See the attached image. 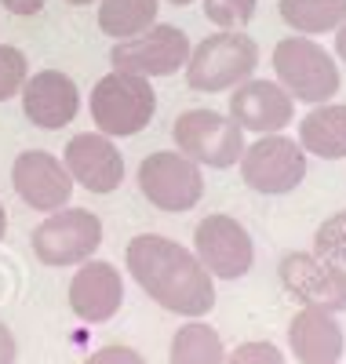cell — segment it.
<instances>
[{
	"instance_id": "cell-18",
	"label": "cell",
	"mask_w": 346,
	"mask_h": 364,
	"mask_svg": "<svg viewBox=\"0 0 346 364\" xmlns=\"http://www.w3.org/2000/svg\"><path fill=\"white\" fill-rule=\"evenodd\" d=\"M299 146L321 161H342L346 157V106L342 102H321L299 120Z\"/></svg>"
},
{
	"instance_id": "cell-16",
	"label": "cell",
	"mask_w": 346,
	"mask_h": 364,
	"mask_svg": "<svg viewBox=\"0 0 346 364\" xmlns=\"http://www.w3.org/2000/svg\"><path fill=\"white\" fill-rule=\"evenodd\" d=\"M62 164L70 168L73 182L91 193H113L124 182V157L110 135L103 132H84L66 142Z\"/></svg>"
},
{
	"instance_id": "cell-4",
	"label": "cell",
	"mask_w": 346,
	"mask_h": 364,
	"mask_svg": "<svg viewBox=\"0 0 346 364\" xmlns=\"http://www.w3.org/2000/svg\"><path fill=\"white\" fill-rule=\"evenodd\" d=\"M273 73H277V84L295 102H306V106L332 102L342 84L335 55H328L313 37H303V33L285 37L273 48Z\"/></svg>"
},
{
	"instance_id": "cell-19",
	"label": "cell",
	"mask_w": 346,
	"mask_h": 364,
	"mask_svg": "<svg viewBox=\"0 0 346 364\" xmlns=\"http://www.w3.org/2000/svg\"><path fill=\"white\" fill-rule=\"evenodd\" d=\"M277 11L295 33L321 37V33H335L346 22V0H281Z\"/></svg>"
},
{
	"instance_id": "cell-29",
	"label": "cell",
	"mask_w": 346,
	"mask_h": 364,
	"mask_svg": "<svg viewBox=\"0 0 346 364\" xmlns=\"http://www.w3.org/2000/svg\"><path fill=\"white\" fill-rule=\"evenodd\" d=\"M335 55H339V63H346V22L335 29Z\"/></svg>"
},
{
	"instance_id": "cell-3",
	"label": "cell",
	"mask_w": 346,
	"mask_h": 364,
	"mask_svg": "<svg viewBox=\"0 0 346 364\" xmlns=\"http://www.w3.org/2000/svg\"><path fill=\"white\" fill-rule=\"evenodd\" d=\"M153 117H157V91L150 77L110 70L91 87V120L110 139H128L146 132Z\"/></svg>"
},
{
	"instance_id": "cell-30",
	"label": "cell",
	"mask_w": 346,
	"mask_h": 364,
	"mask_svg": "<svg viewBox=\"0 0 346 364\" xmlns=\"http://www.w3.org/2000/svg\"><path fill=\"white\" fill-rule=\"evenodd\" d=\"M4 233H8V211H4V204H0V240H4Z\"/></svg>"
},
{
	"instance_id": "cell-21",
	"label": "cell",
	"mask_w": 346,
	"mask_h": 364,
	"mask_svg": "<svg viewBox=\"0 0 346 364\" xmlns=\"http://www.w3.org/2000/svg\"><path fill=\"white\" fill-rule=\"evenodd\" d=\"M161 0H99V29L113 41L139 37L157 22Z\"/></svg>"
},
{
	"instance_id": "cell-13",
	"label": "cell",
	"mask_w": 346,
	"mask_h": 364,
	"mask_svg": "<svg viewBox=\"0 0 346 364\" xmlns=\"http://www.w3.org/2000/svg\"><path fill=\"white\" fill-rule=\"evenodd\" d=\"M226 113L241 124V132L277 135V132H285L292 124L295 99L277 80H256V77H248L244 84H237L230 91Z\"/></svg>"
},
{
	"instance_id": "cell-9",
	"label": "cell",
	"mask_w": 346,
	"mask_h": 364,
	"mask_svg": "<svg viewBox=\"0 0 346 364\" xmlns=\"http://www.w3.org/2000/svg\"><path fill=\"white\" fill-rule=\"evenodd\" d=\"M277 277L285 284V291L310 310H328V314L346 310V266L342 262L321 259L313 252H292L281 259Z\"/></svg>"
},
{
	"instance_id": "cell-27",
	"label": "cell",
	"mask_w": 346,
	"mask_h": 364,
	"mask_svg": "<svg viewBox=\"0 0 346 364\" xmlns=\"http://www.w3.org/2000/svg\"><path fill=\"white\" fill-rule=\"evenodd\" d=\"M19 360V343H15V331L0 321V364H15Z\"/></svg>"
},
{
	"instance_id": "cell-1",
	"label": "cell",
	"mask_w": 346,
	"mask_h": 364,
	"mask_svg": "<svg viewBox=\"0 0 346 364\" xmlns=\"http://www.w3.org/2000/svg\"><path fill=\"white\" fill-rule=\"evenodd\" d=\"M132 281L168 314L201 317L215 306V277L201 266L194 252L161 233H139L124 248Z\"/></svg>"
},
{
	"instance_id": "cell-12",
	"label": "cell",
	"mask_w": 346,
	"mask_h": 364,
	"mask_svg": "<svg viewBox=\"0 0 346 364\" xmlns=\"http://www.w3.org/2000/svg\"><path fill=\"white\" fill-rule=\"evenodd\" d=\"M11 186L33 211L48 215V211H58L70 204L77 182L55 154H48V149H26L11 164Z\"/></svg>"
},
{
	"instance_id": "cell-15",
	"label": "cell",
	"mask_w": 346,
	"mask_h": 364,
	"mask_svg": "<svg viewBox=\"0 0 346 364\" xmlns=\"http://www.w3.org/2000/svg\"><path fill=\"white\" fill-rule=\"evenodd\" d=\"M19 95H22L26 120L44 132H58L73 124V117L80 113V91L73 77H66L62 70H41L33 77H26Z\"/></svg>"
},
{
	"instance_id": "cell-23",
	"label": "cell",
	"mask_w": 346,
	"mask_h": 364,
	"mask_svg": "<svg viewBox=\"0 0 346 364\" xmlns=\"http://www.w3.org/2000/svg\"><path fill=\"white\" fill-rule=\"evenodd\" d=\"M29 77V63H26V55L11 44H0V102H8L15 99L22 84Z\"/></svg>"
},
{
	"instance_id": "cell-26",
	"label": "cell",
	"mask_w": 346,
	"mask_h": 364,
	"mask_svg": "<svg viewBox=\"0 0 346 364\" xmlns=\"http://www.w3.org/2000/svg\"><path fill=\"white\" fill-rule=\"evenodd\" d=\"M84 364H146V357H142L135 346H120V343H113V346L95 350Z\"/></svg>"
},
{
	"instance_id": "cell-20",
	"label": "cell",
	"mask_w": 346,
	"mask_h": 364,
	"mask_svg": "<svg viewBox=\"0 0 346 364\" xmlns=\"http://www.w3.org/2000/svg\"><path fill=\"white\" fill-rule=\"evenodd\" d=\"M226 360V346L223 336L204 324V321H190L182 324L172 336V350H168V364H223Z\"/></svg>"
},
{
	"instance_id": "cell-25",
	"label": "cell",
	"mask_w": 346,
	"mask_h": 364,
	"mask_svg": "<svg viewBox=\"0 0 346 364\" xmlns=\"http://www.w3.org/2000/svg\"><path fill=\"white\" fill-rule=\"evenodd\" d=\"M223 364H285V353L273 343H244L234 353H226Z\"/></svg>"
},
{
	"instance_id": "cell-17",
	"label": "cell",
	"mask_w": 346,
	"mask_h": 364,
	"mask_svg": "<svg viewBox=\"0 0 346 364\" xmlns=\"http://www.w3.org/2000/svg\"><path fill=\"white\" fill-rule=\"evenodd\" d=\"M288 346L299 364H339L346 350L342 324L328 310H310L303 306L288 321Z\"/></svg>"
},
{
	"instance_id": "cell-10",
	"label": "cell",
	"mask_w": 346,
	"mask_h": 364,
	"mask_svg": "<svg viewBox=\"0 0 346 364\" xmlns=\"http://www.w3.org/2000/svg\"><path fill=\"white\" fill-rule=\"evenodd\" d=\"M194 44L179 26H150L146 33L117 41L110 51V66L135 77H172L186 70Z\"/></svg>"
},
{
	"instance_id": "cell-28",
	"label": "cell",
	"mask_w": 346,
	"mask_h": 364,
	"mask_svg": "<svg viewBox=\"0 0 346 364\" xmlns=\"http://www.w3.org/2000/svg\"><path fill=\"white\" fill-rule=\"evenodd\" d=\"M0 4H4V11H11V15H22V18H29V15L44 11V4H48V0H0Z\"/></svg>"
},
{
	"instance_id": "cell-24",
	"label": "cell",
	"mask_w": 346,
	"mask_h": 364,
	"mask_svg": "<svg viewBox=\"0 0 346 364\" xmlns=\"http://www.w3.org/2000/svg\"><path fill=\"white\" fill-rule=\"evenodd\" d=\"M259 0H204V15L208 22H215L219 29H244V22H251Z\"/></svg>"
},
{
	"instance_id": "cell-14",
	"label": "cell",
	"mask_w": 346,
	"mask_h": 364,
	"mask_svg": "<svg viewBox=\"0 0 346 364\" xmlns=\"http://www.w3.org/2000/svg\"><path fill=\"white\" fill-rule=\"evenodd\" d=\"M124 306V281L120 269L106 259H88L70 281V310L80 324H106Z\"/></svg>"
},
{
	"instance_id": "cell-11",
	"label": "cell",
	"mask_w": 346,
	"mask_h": 364,
	"mask_svg": "<svg viewBox=\"0 0 346 364\" xmlns=\"http://www.w3.org/2000/svg\"><path fill=\"white\" fill-rule=\"evenodd\" d=\"M194 255L211 277L237 281L256 262V245L234 215H208L194 226Z\"/></svg>"
},
{
	"instance_id": "cell-32",
	"label": "cell",
	"mask_w": 346,
	"mask_h": 364,
	"mask_svg": "<svg viewBox=\"0 0 346 364\" xmlns=\"http://www.w3.org/2000/svg\"><path fill=\"white\" fill-rule=\"evenodd\" d=\"M168 4H175V8H186V4H194V0H168Z\"/></svg>"
},
{
	"instance_id": "cell-22",
	"label": "cell",
	"mask_w": 346,
	"mask_h": 364,
	"mask_svg": "<svg viewBox=\"0 0 346 364\" xmlns=\"http://www.w3.org/2000/svg\"><path fill=\"white\" fill-rule=\"evenodd\" d=\"M313 255L332 259V262H346V208L328 215L318 233H313Z\"/></svg>"
},
{
	"instance_id": "cell-5",
	"label": "cell",
	"mask_w": 346,
	"mask_h": 364,
	"mask_svg": "<svg viewBox=\"0 0 346 364\" xmlns=\"http://www.w3.org/2000/svg\"><path fill=\"white\" fill-rule=\"evenodd\" d=\"M172 139L179 154H186L201 168H234L244 154V132L230 113L219 109H186L175 117Z\"/></svg>"
},
{
	"instance_id": "cell-31",
	"label": "cell",
	"mask_w": 346,
	"mask_h": 364,
	"mask_svg": "<svg viewBox=\"0 0 346 364\" xmlns=\"http://www.w3.org/2000/svg\"><path fill=\"white\" fill-rule=\"evenodd\" d=\"M66 4H73V8H84V4H95V0H66Z\"/></svg>"
},
{
	"instance_id": "cell-8",
	"label": "cell",
	"mask_w": 346,
	"mask_h": 364,
	"mask_svg": "<svg viewBox=\"0 0 346 364\" xmlns=\"http://www.w3.org/2000/svg\"><path fill=\"white\" fill-rule=\"evenodd\" d=\"M139 190L142 197L172 215L194 211L204 197V175L201 164H194L179 149H157L139 164Z\"/></svg>"
},
{
	"instance_id": "cell-2",
	"label": "cell",
	"mask_w": 346,
	"mask_h": 364,
	"mask_svg": "<svg viewBox=\"0 0 346 364\" xmlns=\"http://www.w3.org/2000/svg\"><path fill=\"white\" fill-rule=\"evenodd\" d=\"M259 66V44L251 41L244 29H219L204 37L190 58H186V84L204 95L219 91H234L244 84Z\"/></svg>"
},
{
	"instance_id": "cell-7",
	"label": "cell",
	"mask_w": 346,
	"mask_h": 364,
	"mask_svg": "<svg viewBox=\"0 0 346 364\" xmlns=\"http://www.w3.org/2000/svg\"><path fill=\"white\" fill-rule=\"evenodd\" d=\"M241 178L248 190L263 197H285L306 178V149L288 135H263L241 154Z\"/></svg>"
},
{
	"instance_id": "cell-6",
	"label": "cell",
	"mask_w": 346,
	"mask_h": 364,
	"mask_svg": "<svg viewBox=\"0 0 346 364\" xmlns=\"http://www.w3.org/2000/svg\"><path fill=\"white\" fill-rule=\"evenodd\" d=\"M29 245L44 266H80L103 248V219L88 208L66 204L58 211H48Z\"/></svg>"
}]
</instances>
